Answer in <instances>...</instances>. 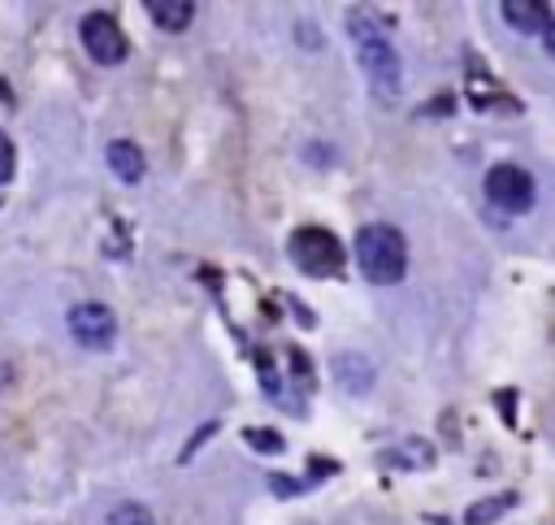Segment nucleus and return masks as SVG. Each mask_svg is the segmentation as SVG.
Wrapping results in <instances>:
<instances>
[{"label": "nucleus", "mask_w": 555, "mask_h": 525, "mask_svg": "<svg viewBox=\"0 0 555 525\" xmlns=\"http://www.w3.org/2000/svg\"><path fill=\"white\" fill-rule=\"evenodd\" d=\"M347 35H351V43H356L360 69L369 74L373 95L386 100V104L399 100V91H403V61H399L395 43L386 39V30H382L364 9H351V13H347Z\"/></svg>", "instance_id": "nucleus-1"}, {"label": "nucleus", "mask_w": 555, "mask_h": 525, "mask_svg": "<svg viewBox=\"0 0 555 525\" xmlns=\"http://www.w3.org/2000/svg\"><path fill=\"white\" fill-rule=\"evenodd\" d=\"M356 265L373 286H395L408 273V239L395 226L373 221L356 234Z\"/></svg>", "instance_id": "nucleus-2"}, {"label": "nucleus", "mask_w": 555, "mask_h": 525, "mask_svg": "<svg viewBox=\"0 0 555 525\" xmlns=\"http://www.w3.org/2000/svg\"><path fill=\"white\" fill-rule=\"evenodd\" d=\"M286 247H291V260H295L304 273H312V278H330V273L343 269V243H338L330 230H321V226L295 230Z\"/></svg>", "instance_id": "nucleus-3"}, {"label": "nucleus", "mask_w": 555, "mask_h": 525, "mask_svg": "<svg viewBox=\"0 0 555 525\" xmlns=\"http://www.w3.org/2000/svg\"><path fill=\"white\" fill-rule=\"evenodd\" d=\"M65 325H69V338H74L78 347H87V351H104V347H113V338H117V317H113V308H108V304H95V299L74 304V308L65 312Z\"/></svg>", "instance_id": "nucleus-4"}, {"label": "nucleus", "mask_w": 555, "mask_h": 525, "mask_svg": "<svg viewBox=\"0 0 555 525\" xmlns=\"http://www.w3.org/2000/svg\"><path fill=\"white\" fill-rule=\"evenodd\" d=\"M78 35H82V48H87V56H91L95 65H121V61H126V35H121V22H117L108 9L87 13L82 26H78Z\"/></svg>", "instance_id": "nucleus-5"}, {"label": "nucleus", "mask_w": 555, "mask_h": 525, "mask_svg": "<svg viewBox=\"0 0 555 525\" xmlns=\"http://www.w3.org/2000/svg\"><path fill=\"white\" fill-rule=\"evenodd\" d=\"M486 200L503 213H529L533 208V178L520 165H494L486 174Z\"/></svg>", "instance_id": "nucleus-6"}, {"label": "nucleus", "mask_w": 555, "mask_h": 525, "mask_svg": "<svg viewBox=\"0 0 555 525\" xmlns=\"http://www.w3.org/2000/svg\"><path fill=\"white\" fill-rule=\"evenodd\" d=\"M499 13H503V22L507 26H516V30H525V35H546L551 30V4L546 0H503L499 4Z\"/></svg>", "instance_id": "nucleus-7"}, {"label": "nucleus", "mask_w": 555, "mask_h": 525, "mask_svg": "<svg viewBox=\"0 0 555 525\" xmlns=\"http://www.w3.org/2000/svg\"><path fill=\"white\" fill-rule=\"evenodd\" d=\"M373 360L369 356H360V351H343V356H334V382L347 390V395H364L369 386H373Z\"/></svg>", "instance_id": "nucleus-8"}, {"label": "nucleus", "mask_w": 555, "mask_h": 525, "mask_svg": "<svg viewBox=\"0 0 555 525\" xmlns=\"http://www.w3.org/2000/svg\"><path fill=\"white\" fill-rule=\"evenodd\" d=\"M377 460H382L386 469H429V464H434V443H425V438H403V443L386 447Z\"/></svg>", "instance_id": "nucleus-9"}, {"label": "nucleus", "mask_w": 555, "mask_h": 525, "mask_svg": "<svg viewBox=\"0 0 555 525\" xmlns=\"http://www.w3.org/2000/svg\"><path fill=\"white\" fill-rule=\"evenodd\" d=\"M104 156H108V169H113L121 182H139V178H143V169H147V161H143L139 143H130V139H113Z\"/></svg>", "instance_id": "nucleus-10"}, {"label": "nucleus", "mask_w": 555, "mask_h": 525, "mask_svg": "<svg viewBox=\"0 0 555 525\" xmlns=\"http://www.w3.org/2000/svg\"><path fill=\"white\" fill-rule=\"evenodd\" d=\"M147 13L160 30H186L195 17V4L191 0H147Z\"/></svg>", "instance_id": "nucleus-11"}, {"label": "nucleus", "mask_w": 555, "mask_h": 525, "mask_svg": "<svg viewBox=\"0 0 555 525\" xmlns=\"http://www.w3.org/2000/svg\"><path fill=\"white\" fill-rule=\"evenodd\" d=\"M512 503H516V495H486V499L468 503V512H464V525H490V521H499V516H503Z\"/></svg>", "instance_id": "nucleus-12"}, {"label": "nucleus", "mask_w": 555, "mask_h": 525, "mask_svg": "<svg viewBox=\"0 0 555 525\" xmlns=\"http://www.w3.org/2000/svg\"><path fill=\"white\" fill-rule=\"evenodd\" d=\"M108 525H156V516H152V508H147V503L121 499L117 508H108Z\"/></svg>", "instance_id": "nucleus-13"}, {"label": "nucleus", "mask_w": 555, "mask_h": 525, "mask_svg": "<svg viewBox=\"0 0 555 525\" xmlns=\"http://www.w3.org/2000/svg\"><path fill=\"white\" fill-rule=\"evenodd\" d=\"M243 443H247V447H256V451H269V456H278V451H282V438H278V434H269V430H243Z\"/></svg>", "instance_id": "nucleus-14"}, {"label": "nucleus", "mask_w": 555, "mask_h": 525, "mask_svg": "<svg viewBox=\"0 0 555 525\" xmlns=\"http://www.w3.org/2000/svg\"><path fill=\"white\" fill-rule=\"evenodd\" d=\"M13 169H17V152H13L9 135L0 130V182H9V178H13Z\"/></svg>", "instance_id": "nucleus-15"}, {"label": "nucleus", "mask_w": 555, "mask_h": 525, "mask_svg": "<svg viewBox=\"0 0 555 525\" xmlns=\"http://www.w3.org/2000/svg\"><path fill=\"white\" fill-rule=\"evenodd\" d=\"M212 434H217V421H208V425H204V430H199V434H195V438H191V443L182 447V456H178V464H186V460L195 456V447H199L204 438H212Z\"/></svg>", "instance_id": "nucleus-16"}, {"label": "nucleus", "mask_w": 555, "mask_h": 525, "mask_svg": "<svg viewBox=\"0 0 555 525\" xmlns=\"http://www.w3.org/2000/svg\"><path fill=\"white\" fill-rule=\"evenodd\" d=\"M269 486H273V490H278V495H299V490H304V486H299V482H291V477H278V473H273V477H269Z\"/></svg>", "instance_id": "nucleus-17"}, {"label": "nucleus", "mask_w": 555, "mask_h": 525, "mask_svg": "<svg viewBox=\"0 0 555 525\" xmlns=\"http://www.w3.org/2000/svg\"><path fill=\"white\" fill-rule=\"evenodd\" d=\"M542 43H546V52H551V56H555V22H551V30H546V35H542Z\"/></svg>", "instance_id": "nucleus-18"}, {"label": "nucleus", "mask_w": 555, "mask_h": 525, "mask_svg": "<svg viewBox=\"0 0 555 525\" xmlns=\"http://www.w3.org/2000/svg\"><path fill=\"white\" fill-rule=\"evenodd\" d=\"M429 525H451V521H442V516H429Z\"/></svg>", "instance_id": "nucleus-19"}]
</instances>
